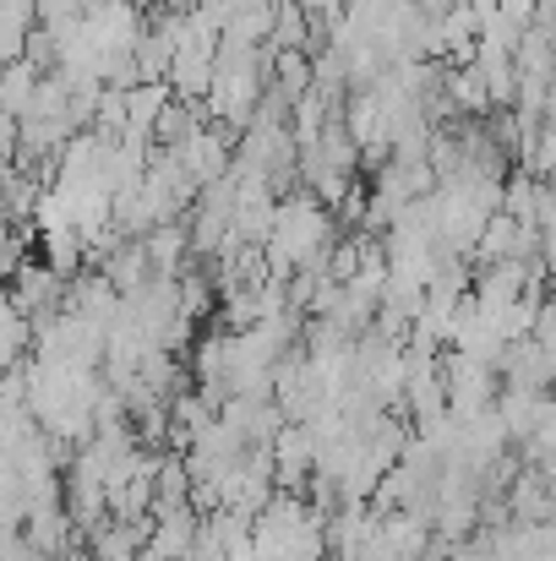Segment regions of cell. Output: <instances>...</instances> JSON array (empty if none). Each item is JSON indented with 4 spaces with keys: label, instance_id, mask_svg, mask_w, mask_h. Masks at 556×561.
Here are the masks:
<instances>
[{
    "label": "cell",
    "instance_id": "obj_1",
    "mask_svg": "<svg viewBox=\"0 0 556 561\" xmlns=\"http://www.w3.org/2000/svg\"><path fill=\"white\" fill-rule=\"evenodd\" d=\"M164 104H170V88H164V82H137V88H126V93H121V110H126V131H121V137H148Z\"/></svg>",
    "mask_w": 556,
    "mask_h": 561
}]
</instances>
